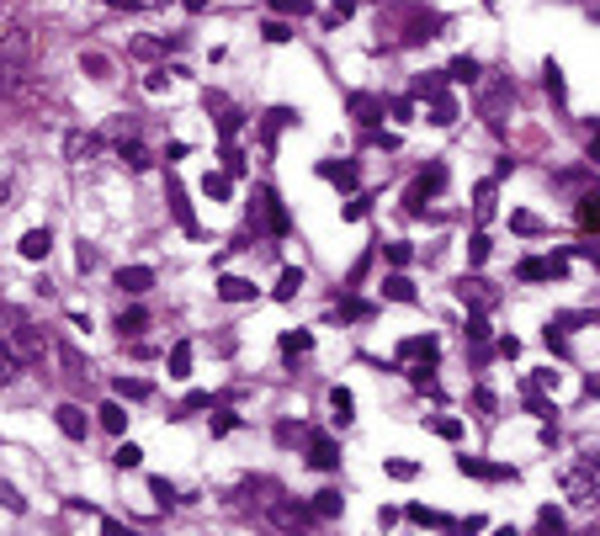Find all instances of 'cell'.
<instances>
[{"label":"cell","mask_w":600,"mask_h":536,"mask_svg":"<svg viewBox=\"0 0 600 536\" xmlns=\"http://www.w3.org/2000/svg\"><path fill=\"white\" fill-rule=\"evenodd\" d=\"M399 356H425V361H431V356H436V340H431V335H425V340H404Z\"/></svg>","instance_id":"25"},{"label":"cell","mask_w":600,"mask_h":536,"mask_svg":"<svg viewBox=\"0 0 600 536\" xmlns=\"http://www.w3.org/2000/svg\"><path fill=\"white\" fill-rule=\"evenodd\" d=\"M324 175H330V181H340V186H346V191H351V186H356V165H330V170H324Z\"/></svg>","instance_id":"32"},{"label":"cell","mask_w":600,"mask_h":536,"mask_svg":"<svg viewBox=\"0 0 600 536\" xmlns=\"http://www.w3.org/2000/svg\"><path fill=\"white\" fill-rule=\"evenodd\" d=\"M271 11H303V0H271Z\"/></svg>","instance_id":"47"},{"label":"cell","mask_w":600,"mask_h":536,"mask_svg":"<svg viewBox=\"0 0 600 536\" xmlns=\"http://www.w3.org/2000/svg\"><path fill=\"white\" fill-rule=\"evenodd\" d=\"M330 409H335V420H340V425H346V420H351V409H356V404H351V393H346V388H335V393H330Z\"/></svg>","instance_id":"26"},{"label":"cell","mask_w":600,"mask_h":536,"mask_svg":"<svg viewBox=\"0 0 600 536\" xmlns=\"http://www.w3.org/2000/svg\"><path fill=\"white\" fill-rule=\"evenodd\" d=\"M431 96H436V90H431ZM452 117H457V101H452V96H436V101H431V122H452Z\"/></svg>","instance_id":"19"},{"label":"cell","mask_w":600,"mask_h":536,"mask_svg":"<svg viewBox=\"0 0 600 536\" xmlns=\"http://www.w3.org/2000/svg\"><path fill=\"white\" fill-rule=\"evenodd\" d=\"M271 521H277L282 532H303L314 516H308V510H292V505H271Z\"/></svg>","instance_id":"10"},{"label":"cell","mask_w":600,"mask_h":536,"mask_svg":"<svg viewBox=\"0 0 600 536\" xmlns=\"http://www.w3.org/2000/svg\"><path fill=\"white\" fill-rule=\"evenodd\" d=\"M53 420H58V431H64L69 441H85V431H90V420H85V409H80V404H58V409H53Z\"/></svg>","instance_id":"4"},{"label":"cell","mask_w":600,"mask_h":536,"mask_svg":"<svg viewBox=\"0 0 600 536\" xmlns=\"http://www.w3.org/2000/svg\"><path fill=\"white\" fill-rule=\"evenodd\" d=\"M415 186H420V191H425V197H436V191H441V186H447V170H441V165H431V170H425V175H420V181H415Z\"/></svg>","instance_id":"20"},{"label":"cell","mask_w":600,"mask_h":536,"mask_svg":"<svg viewBox=\"0 0 600 536\" xmlns=\"http://www.w3.org/2000/svg\"><path fill=\"white\" fill-rule=\"evenodd\" d=\"M468 255H473V260H489V239H484V234H473V239H468Z\"/></svg>","instance_id":"41"},{"label":"cell","mask_w":600,"mask_h":536,"mask_svg":"<svg viewBox=\"0 0 600 536\" xmlns=\"http://www.w3.org/2000/svg\"><path fill=\"white\" fill-rule=\"evenodd\" d=\"M340 314H346V319H372V303H362V298H346V303H340Z\"/></svg>","instance_id":"34"},{"label":"cell","mask_w":600,"mask_h":536,"mask_svg":"<svg viewBox=\"0 0 600 536\" xmlns=\"http://www.w3.org/2000/svg\"><path fill=\"white\" fill-rule=\"evenodd\" d=\"M590 159H596V165H600V128H596V133H590Z\"/></svg>","instance_id":"48"},{"label":"cell","mask_w":600,"mask_h":536,"mask_svg":"<svg viewBox=\"0 0 600 536\" xmlns=\"http://www.w3.org/2000/svg\"><path fill=\"white\" fill-rule=\"evenodd\" d=\"M80 64H85V69H90L96 80H112V64H106V58L96 53V48H90V53H80Z\"/></svg>","instance_id":"23"},{"label":"cell","mask_w":600,"mask_h":536,"mask_svg":"<svg viewBox=\"0 0 600 536\" xmlns=\"http://www.w3.org/2000/svg\"><path fill=\"white\" fill-rule=\"evenodd\" d=\"M96 415H101V425H106L112 436H122V431H128V409H122V404H101Z\"/></svg>","instance_id":"14"},{"label":"cell","mask_w":600,"mask_h":536,"mask_svg":"<svg viewBox=\"0 0 600 536\" xmlns=\"http://www.w3.org/2000/svg\"><path fill=\"white\" fill-rule=\"evenodd\" d=\"M457 468L473 473V478H500V468H489V462H479V457H457Z\"/></svg>","instance_id":"27"},{"label":"cell","mask_w":600,"mask_h":536,"mask_svg":"<svg viewBox=\"0 0 600 536\" xmlns=\"http://www.w3.org/2000/svg\"><path fill=\"white\" fill-rule=\"evenodd\" d=\"M48 250H53V239H48V229H27V234H21V255H27V260H43Z\"/></svg>","instance_id":"9"},{"label":"cell","mask_w":600,"mask_h":536,"mask_svg":"<svg viewBox=\"0 0 600 536\" xmlns=\"http://www.w3.org/2000/svg\"><path fill=\"white\" fill-rule=\"evenodd\" d=\"M298 287H303V271H282V282H277V298H298Z\"/></svg>","instance_id":"24"},{"label":"cell","mask_w":600,"mask_h":536,"mask_svg":"<svg viewBox=\"0 0 600 536\" xmlns=\"http://www.w3.org/2000/svg\"><path fill=\"white\" fill-rule=\"evenodd\" d=\"M468 340H489V324H484V319H479V314H473V319H468Z\"/></svg>","instance_id":"43"},{"label":"cell","mask_w":600,"mask_h":536,"mask_svg":"<svg viewBox=\"0 0 600 536\" xmlns=\"http://www.w3.org/2000/svg\"><path fill=\"white\" fill-rule=\"evenodd\" d=\"M308 462H314L319 473L340 468V441H335V436H314V441H308Z\"/></svg>","instance_id":"5"},{"label":"cell","mask_w":600,"mask_h":536,"mask_svg":"<svg viewBox=\"0 0 600 536\" xmlns=\"http://www.w3.org/2000/svg\"><path fill=\"white\" fill-rule=\"evenodd\" d=\"M0 505H5V510H16V516H21V510H27V500H21V494H16V489H11V484H0Z\"/></svg>","instance_id":"36"},{"label":"cell","mask_w":600,"mask_h":536,"mask_svg":"<svg viewBox=\"0 0 600 536\" xmlns=\"http://www.w3.org/2000/svg\"><path fill=\"white\" fill-rule=\"evenodd\" d=\"M580 229H600V191H590L580 202Z\"/></svg>","instance_id":"18"},{"label":"cell","mask_w":600,"mask_h":536,"mask_svg":"<svg viewBox=\"0 0 600 536\" xmlns=\"http://www.w3.org/2000/svg\"><path fill=\"white\" fill-rule=\"evenodd\" d=\"M516 276H521V282H548V276H564V260H542V255H526V260L516 266Z\"/></svg>","instance_id":"6"},{"label":"cell","mask_w":600,"mask_h":536,"mask_svg":"<svg viewBox=\"0 0 600 536\" xmlns=\"http://www.w3.org/2000/svg\"><path fill=\"white\" fill-rule=\"evenodd\" d=\"M133 5H165V0H133Z\"/></svg>","instance_id":"50"},{"label":"cell","mask_w":600,"mask_h":536,"mask_svg":"<svg viewBox=\"0 0 600 536\" xmlns=\"http://www.w3.org/2000/svg\"><path fill=\"white\" fill-rule=\"evenodd\" d=\"M351 112H356L362 122H378V101H372V96H356V101H351Z\"/></svg>","instance_id":"31"},{"label":"cell","mask_w":600,"mask_h":536,"mask_svg":"<svg viewBox=\"0 0 600 536\" xmlns=\"http://www.w3.org/2000/svg\"><path fill=\"white\" fill-rule=\"evenodd\" d=\"M27 367H21V356H16V346L11 340H0V383H16Z\"/></svg>","instance_id":"12"},{"label":"cell","mask_w":600,"mask_h":536,"mask_svg":"<svg viewBox=\"0 0 600 536\" xmlns=\"http://www.w3.org/2000/svg\"><path fill=\"white\" fill-rule=\"evenodd\" d=\"M122 159H128V165H133V170H144V165H149V159H144V149H138V144H122Z\"/></svg>","instance_id":"40"},{"label":"cell","mask_w":600,"mask_h":536,"mask_svg":"<svg viewBox=\"0 0 600 536\" xmlns=\"http://www.w3.org/2000/svg\"><path fill=\"white\" fill-rule=\"evenodd\" d=\"M112 462H117V468H138V462H144V452L128 441V447H117V452H112Z\"/></svg>","instance_id":"29"},{"label":"cell","mask_w":600,"mask_h":536,"mask_svg":"<svg viewBox=\"0 0 600 536\" xmlns=\"http://www.w3.org/2000/svg\"><path fill=\"white\" fill-rule=\"evenodd\" d=\"M409 255H415V250H409L404 239H394V245H388V260H394V266H409Z\"/></svg>","instance_id":"38"},{"label":"cell","mask_w":600,"mask_h":536,"mask_svg":"<svg viewBox=\"0 0 600 536\" xmlns=\"http://www.w3.org/2000/svg\"><path fill=\"white\" fill-rule=\"evenodd\" d=\"M383 292H388L394 303H415V287H409V276H388V282H383Z\"/></svg>","instance_id":"16"},{"label":"cell","mask_w":600,"mask_h":536,"mask_svg":"<svg viewBox=\"0 0 600 536\" xmlns=\"http://www.w3.org/2000/svg\"><path fill=\"white\" fill-rule=\"evenodd\" d=\"M170 202H175V218H181V229H197V218H191V207H186V191L170 181Z\"/></svg>","instance_id":"21"},{"label":"cell","mask_w":600,"mask_h":536,"mask_svg":"<svg viewBox=\"0 0 600 536\" xmlns=\"http://www.w3.org/2000/svg\"><path fill=\"white\" fill-rule=\"evenodd\" d=\"M266 37H271V43H287L292 32H287V21H266Z\"/></svg>","instance_id":"42"},{"label":"cell","mask_w":600,"mask_h":536,"mask_svg":"<svg viewBox=\"0 0 600 536\" xmlns=\"http://www.w3.org/2000/svg\"><path fill=\"white\" fill-rule=\"evenodd\" d=\"M250 218H255V229H266V234H287V213H282V202H277V191H255V202H250Z\"/></svg>","instance_id":"1"},{"label":"cell","mask_w":600,"mask_h":536,"mask_svg":"<svg viewBox=\"0 0 600 536\" xmlns=\"http://www.w3.org/2000/svg\"><path fill=\"white\" fill-rule=\"evenodd\" d=\"M564 489H569V500H574V505H585V510H596V505H600V484H596V473H590V462H585V468H574V473L564 478Z\"/></svg>","instance_id":"2"},{"label":"cell","mask_w":600,"mask_h":536,"mask_svg":"<svg viewBox=\"0 0 600 536\" xmlns=\"http://www.w3.org/2000/svg\"><path fill=\"white\" fill-rule=\"evenodd\" d=\"M117 393H122V399H149V383H138V377L128 383V377H122V383H117Z\"/></svg>","instance_id":"35"},{"label":"cell","mask_w":600,"mask_h":536,"mask_svg":"<svg viewBox=\"0 0 600 536\" xmlns=\"http://www.w3.org/2000/svg\"><path fill=\"white\" fill-rule=\"evenodd\" d=\"M457 292H463V303H473V308H495V287H489L484 276H473V282H463Z\"/></svg>","instance_id":"8"},{"label":"cell","mask_w":600,"mask_h":536,"mask_svg":"<svg viewBox=\"0 0 600 536\" xmlns=\"http://www.w3.org/2000/svg\"><path fill=\"white\" fill-rule=\"evenodd\" d=\"M186 5H191V11H202V5H207V0H186Z\"/></svg>","instance_id":"49"},{"label":"cell","mask_w":600,"mask_h":536,"mask_svg":"<svg viewBox=\"0 0 600 536\" xmlns=\"http://www.w3.org/2000/svg\"><path fill=\"white\" fill-rule=\"evenodd\" d=\"M537 526H542V532H558V526H564V516H558V510H542V516H537Z\"/></svg>","instance_id":"45"},{"label":"cell","mask_w":600,"mask_h":536,"mask_svg":"<svg viewBox=\"0 0 600 536\" xmlns=\"http://www.w3.org/2000/svg\"><path fill=\"white\" fill-rule=\"evenodd\" d=\"M388 473H394V478L404 484V478H415V462H399V457H394V462H388Z\"/></svg>","instance_id":"44"},{"label":"cell","mask_w":600,"mask_h":536,"mask_svg":"<svg viewBox=\"0 0 600 536\" xmlns=\"http://www.w3.org/2000/svg\"><path fill=\"white\" fill-rule=\"evenodd\" d=\"M202 191H207L213 202H223V197H229V175H207V181H202Z\"/></svg>","instance_id":"33"},{"label":"cell","mask_w":600,"mask_h":536,"mask_svg":"<svg viewBox=\"0 0 600 536\" xmlns=\"http://www.w3.org/2000/svg\"><path fill=\"white\" fill-rule=\"evenodd\" d=\"M218 298H223V303H245V298H255V287H250L245 276H223V282H218Z\"/></svg>","instance_id":"11"},{"label":"cell","mask_w":600,"mask_h":536,"mask_svg":"<svg viewBox=\"0 0 600 536\" xmlns=\"http://www.w3.org/2000/svg\"><path fill=\"white\" fill-rule=\"evenodd\" d=\"M409 521H420V526H452L447 516H436V510H425V505H409Z\"/></svg>","instance_id":"30"},{"label":"cell","mask_w":600,"mask_h":536,"mask_svg":"<svg viewBox=\"0 0 600 536\" xmlns=\"http://www.w3.org/2000/svg\"><path fill=\"white\" fill-rule=\"evenodd\" d=\"M473 213H479V223H489V218H495V186H489V181L479 186V202H473Z\"/></svg>","instance_id":"22"},{"label":"cell","mask_w":600,"mask_h":536,"mask_svg":"<svg viewBox=\"0 0 600 536\" xmlns=\"http://www.w3.org/2000/svg\"><path fill=\"white\" fill-rule=\"evenodd\" d=\"M117 287L138 298V292H149V287H154V271H149V266H122V271H117Z\"/></svg>","instance_id":"7"},{"label":"cell","mask_w":600,"mask_h":536,"mask_svg":"<svg viewBox=\"0 0 600 536\" xmlns=\"http://www.w3.org/2000/svg\"><path fill=\"white\" fill-rule=\"evenodd\" d=\"M144 324H149V314H144V308H128V314L117 319V330H122V340H128V335H144Z\"/></svg>","instance_id":"17"},{"label":"cell","mask_w":600,"mask_h":536,"mask_svg":"<svg viewBox=\"0 0 600 536\" xmlns=\"http://www.w3.org/2000/svg\"><path fill=\"white\" fill-rule=\"evenodd\" d=\"M473 74H479V64H473V58H457V64H452V80H473Z\"/></svg>","instance_id":"39"},{"label":"cell","mask_w":600,"mask_h":536,"mask_svg":"<svg viewBox=\"0 0 600 536\" xmlns=\"http://www.w3.org/2000/svg\"><path fill=\"white\" fill-rule=\"evenodd\" d=\"M5 340L16 346V356H21V367H37V361L48 356V340H43L37 330H27V324H21V330H11Z\"/></svg>","instance_id":"3"},{"label":"cell","mask_w":600,"mask_h":536,"mask_svg":"<svg viewBox=\"0 0 600 536\" xmlns=\"http://www.w3.org/2000/svg\"><path fill=\"white\" fill-rule=\"evenodd\" d=\"M457 431H463L457 420H436V436H447V441H457Z\"/></svg>","instance_id":"46"},{"label":"cell","mask_w":600,"mask_h":536,"mask_svg":"<svg viewBox=\"0 0 600 536\" xmlns=\"http://www.w3.org/2000/svg\"><path fill=\"white\" fill-rule=\"evenodd\" d=\"M340 510H346L340 489H324V494H314V516H340Z\"/></svg>","instance_id":"15"},{"label":"cell","mask_w":600,"mask_h":536,"mask_svg":"<svg viewBox=\"0 0 600 536\" xmlns=\"http://www.w3.org/2000/svg\"><path fill=\"white\" fill-rule=\"evenodd\" d=\"M510 223H516V234H542V223H537V218H532V213H516V218H510Z\"/></svg>","instance_id":"37"},{"label":"cell","mask_w":600,"mask_h":536,"mask_svg":"<svg viewBox=\"0 0 600 536\" xmlns=\"http://www.w3.org/2000/svg\"><path fill=\"white\" fill-rule=\"evenodd\" d=\"M170 377H191V340H175V351H170Z\"/></svg>","instance_id":"13"},{"label":"cell","mask_w":600,"mask_h":536,"mask_svg":"<svg viewBox=\"0 0 600 536\" xmlns=\"http://www.w3.org/2000/svg\"><path fill=\"white\" fill-rule=\"evenodd\" d=\"M308 346H314V335H303V330H298V335H287V340H282V356H303Z\"/></svg>","instance_id":"28"}]
</instances>
